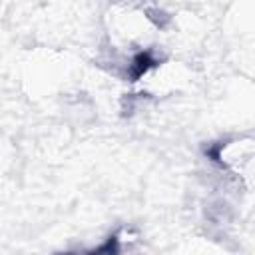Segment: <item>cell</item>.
<instances>
[{
  "mask_svg": "<svg viewBox=\"0 0 255 255\" xmlns=\"http://www.w3.org/2000/svg\"><path fill=\"white\" fill-rule=\"evenodd\" d=\"M181 255H223V251H219V249H215L213 245H191L185 253H181Z\"/></svg>",
  "mask_w": 255,
  "mask_h": 255,
  "instance_id": "cell-2",
  "label": "cell"
},
{
  "mask_svg": "<svg viewBox=\"0 0 255 255\" xmlns=\"http://www.w3.org/2000/svg\"><path fill=\"white\" fill-rule=\"evenodd\" d=\"M211 157L231 175L255 185V137H231L211 149Z\"/></svg>",
  "mask_w": 255,
  "mask_h": 255,
  "instance_id": "cell-1",
  "label": "cell"
}]
</instances>
